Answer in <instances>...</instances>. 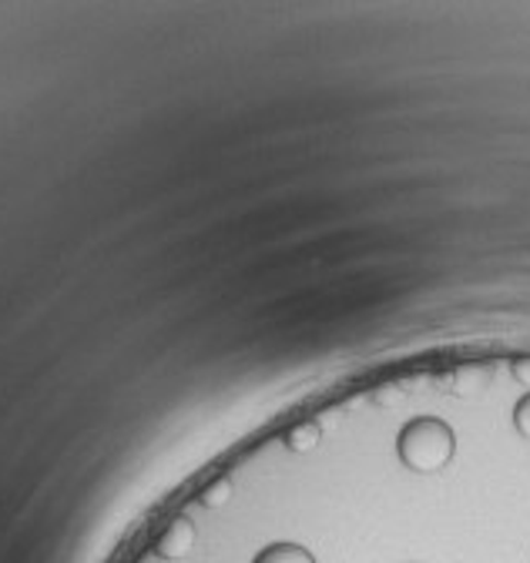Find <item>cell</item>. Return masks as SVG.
I'll return each instance as SVG.
<instances>
[{"label": "cell", "mask_w": 530, "mask_h": 563, "mask_svg": "<svg viewBox=\"0 0 530 563\" xmlns=\"http://www.w3.org/2000/svg\"><path fill=\"white\" fill-rule=\"evenodd\" d=\"M232 493H235V483L232 476H216L202 493H198V504H202L206 510H219L232 500Z\"/></svg>", "instance_id": "obj_5"}, {"label": "cell", "mask_w": 530, "mask_h": 563, "mask_svg": "<svg viewBox=\"0 0 530 563\" xmlns=\"http://www.w3.org/2000/svg\"><path fill=\"white\" fill-rule=\"evenodd\" d=\"M514 430L530 443V393H523L520 402L514 406Z\"/></svg>", "instance_id": "obj_7"}, {"label": "cell", "mask_w": 530, "mask_h": 563, "mask_svg": "<svg viewBox=\"0 0 530 563\" xmlns=\"http://www.w3.org/2000/svg\"><path fill=\"white\" fill-rule=\"evenodd\" d=\"M396 453L413 473H440L456 456V433L440 416H417L396 437Z\"/></svg>", "instance_id": "obj_1"}, {"label": "cell", "mask_w": 530, "mask_h": 563, "mask_svg": "<svg viewBox=\"0 0 530 563\" xmlns=\"http://www.w3.org/2000/svg\"><path fill=\"white\" fill-rule=\"evenodd\" d=\"M283 443L289 453H312L322 443V427L319 419H299L283 433Z\"/></svg>", "instance_id": "obj_3"}, {"label": "cell", "mask_w": 530, "mask_h": 563, "mask_svg": "<svg viewBox=\"0 0 530 563\" xmlns=\"http://www.w3.org/2000/svg\"><path fill=\"white\" fill-rule=\"evenodd\" d=\"M510 373H514V379L530 393V360H517V363L510 366Z\"/></svg>", "instance_id": "obj_8"}, {"label": "cell", "mask_w": 530, "mask_h": 563, "mask_svg": "<svg viewBox=\"0 0 530 563\" xmlns=\"http://www.w3.org/2000/svg\"><path fill=\"white\" fill-rule=\"evenodd\" d=\"M252 563H316L312 550H306L302 543H289V540H279V543H269L262 547Z\"/></svg>", "instance_id": "obj_4"}, {"label": "cell", "mask_w": 530, "mask_h": 563, "mask_svg": "<svg viewBox=\"0 0 530 563\" xmlns=\"http://www.w3.org/2000/svg\"><path fill=\"white\" fill-rule=\"evenodd\" d=\"M195 523L188 517H175L155 540V553L162 560H181L191 547H195Z\"/></svg>", "instance_id": "obj_2"}, {"label": "cell", "mask_w": 530, "mask_h": 563, "mask_svg": "<svg viewBox=\"0 0 530 563\" xmlns=\"http://www.w3.org/2000/svg\"><path fill=\"white\" fill-rule=\"evenodd\" d=\"M487 379H490V369L467 366V369H460V373H456V389H460V393H477V389H484Z\"/></svg>", "instance_id": "obj_6"}]
</instances>
